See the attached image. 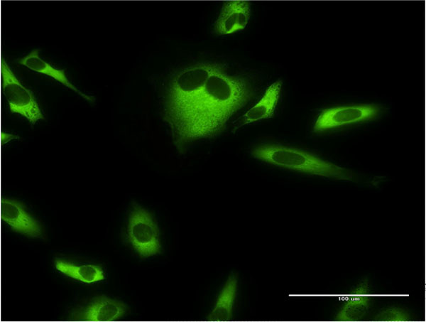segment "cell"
Listing matches in <instances>:
<instances>
[{"instance_id": "cell-7", "label": "cell", "mask_w": 426, "mask_h": 322, "mask_svg": "<svg viewBox=\"0 0 426 322\" xmlns=\"http://www.w3.org/2000/svg\"><path fill=\"white\" fill-rule=\"evenodd\" d=\"M250 16V1H225L214 24V32L222 36L242 30L247 26Z\"/></svg>"}, {"instance_id": "cell-11", "label": "cell", "mask_w": 426, "mask_h": 322, "mask_svg": "<svg viewBox=\"0 0 426 322\" xmlns=\"http://www.w3.org/2000/svg\"><path fill=\"white\" fill-rule=\"evenodd\" d=\"M368 293V281H364L360 283L336 315L335 320L340 321L361 320L366 315L370 306L371 296Z\"/></svg>"}, {"instance_id": "cell-8", "label": "cell", "mask_w": 426, "mask_h": 322, "mask_svg": "<svg viewBox=\"0 0 426 322\" xmlns=\"http://www.w3.org/2000/svg\"><path fill=\"white\" fill-rule=\"evenodd\" d=\"M1 218L13 230L30 236L38 237L42 230L38 222L30 216L17 201L4 198L1 200Z\"/></svg>"}, {"instance_id": "cell-1", "label": "cell", "mask_w": 426, "mask_h": 322, "mask_svg": "<svg viewBox=\"0 0 426 322\" xmlns=\"http://www.w3.org/2000/svg\"><path fill=\"white\" fill-rule=\"evenodd\" d=\"M245 80L226 74L217 65L208 78L195 107L175 135L179 145L219 132L231 115L250 97Z\"/></svg>"}, {"instance_id": "cell-3", "label": "cell", "mask_w": 426, "mask_h": 322, "mask_svg": "<svg viewBox=\"0 0 426 322\" xmlns=\"http://www.w3.org/2000/svg\"><path fill=\"white\" fill-rule=\"evenodd\" d=\"M252 155L271 164L303 173L340 180L353 179L349 170L294 148L260 146L252 151Z\"/></svg>"}, {"instance_id": "cell-10", "label": "cell", "mask_w": 426, "mask_h": 322, "mask_svg": "<svg viewBox=\"0 0 426 322\" xmlns=\"http://www.w3.org/2000/svg\"><path fill=\"white\" fill-rule=\"evenodd\" d=\"M281 87V80H278L271 85L262 98L237 121L234 129H236L245 124L261 119L271 118L277 106Z\"/></svg>"}, {"instance_id": "cell-5", "label": "cell", "mask_w": 426, "mask_h": 322, "mask_svg": "<svg viewBox=\"0 0 426 322\" xmlns=\"http://www.w3.org/2000/svg\"><path fill=\"white\" fill-rule=\"evenodd\" d=\"M128 237L131 245L141 257H150L160 252L157 225L144 209L137 208L131 213Z\"/></svg>"}, {"instance_id": "cell-12", "label": "cell", "mask_w": 426, "mask_h": 322, "mask_svg": "<svg viewBox=\"0 0 426 322\" xmlns=\"http://www.w3.org/2000/svg\"><path fill=\"white\" fill-rule=\"evenodd\" d=\"M38 51V49L32 50L28 55L19 59L18 61V63L28 68L31 70L54 78L88 101L92 102L94 100L92 97L88 96L80 91L68 80L65 75V70L55 68L50 64L41 59L39 57Z\"/></svg>"}, {"instance_id": "cell-2", "label": "cell", "mask_w": 426, "mask_h": 322, "mask_svg": "<svg viewBox=\"0 0 426 322\" xmlns=\"http://www.w3.org/2000/svg\"><path fill=\"white\" fill-rule=\"evenodd\" d=\"M217 65L198 63L184 68L172 79L166 117L175 135L184 126Z\"/></svg>"}, {"instance_id": "cell-6", "label": "cell", "mask_w": 426, "mask_h": 322, "mask_svg": "<svg viewBox=\"0 0 426 322\" xmlns=\"http://www.w3.org/2000/svg\"><path fill=\"white\" fill-rule=\"evenodd\" d=\"M380 108L374 104L337 107L323 110L314 126L315 132H322L342 125L376 117Z\"/></svg>"}, {"instance_id": "cell-14", "label": "cell", "mask_w": 426, "mask_h": 322, "mask_svg": "<svg viewBox=\"0 0 426 322\" xmlns=\"http://www.w3.org/2000/svg\"><path fill=\"white\" fill-rule=\"evenodd\" d=\"M55 265L59 272L84 283L90 284L105 278L103 270L97 265H76L63 260H57Z\"/></svg>"}, {"instance_id": "cell-4", "label": "cell", "mask_w": 426, "mask_h": 322, "mask_svg": "<svg viewBox=\"0 0 426 322\" xmlns=\"http://www.w3.org/2000/svg\"><path fill=\"white\" fill-rule=\"evenodd\" d=\"M1 77L3 93L12 113L20 114L33 124L44 118L32 92L16 78L4 58Z\"/></svg>"}, {"instance_id": "cell-15", "label": "cell", "mask_w": 426, "mask_h": 322, "mask_svg": "<svg viewBox=\"0 0 426 322\" xmlns=\"http://www.w3.org/2000/svg\"><path fill=\"white\" fill-rule=\"evenodd\" d=\"M379 321H408L410 320V314L404 309L391 307L381 311L374 318Z\"/></svg>"}, {"instance_id": "cell-13", "label": "cell", "mask_w": 426, "mask_h": 322, "mask_svg": "<svg viewBox=\"0 0 426 322\" xmlns=\"http://www.w3.org/2000/svg\"><path fill=\"white\" fill-rule=\"evenodd\" d=\"M237 289L234 275L229 277L222 290L216 304L207 319L210 321H228L232 316V308Z\"/></svg>"}, {"instance_id": "cell-9", "label": "cell", "mask_w": 426, "mask_h": 322, "mask_svg": "<svg viewBox=\"0 0 426 322\" xmlns=\"http://www.w3.org/2000/svg\"><path fill=\"white\" fill-rule=\"evenodd\" d=\"M126 312L124 304L106 297L94 300L87 307L75 312L72 318L84 321H114Z\"/></svg>"}]
</instances>
